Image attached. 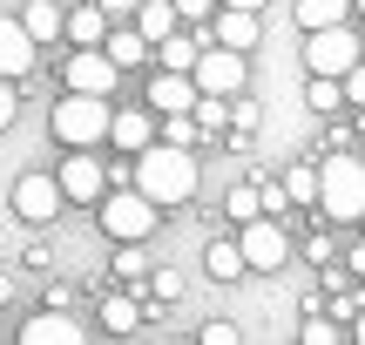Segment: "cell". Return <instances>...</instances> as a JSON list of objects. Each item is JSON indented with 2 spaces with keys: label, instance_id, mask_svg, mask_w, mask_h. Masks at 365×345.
I'll return each mask as SVG.
<instances>
[{
  "label": "cell",
  "instance_id": "obj_4",
  "mask_svg": "<svg viewBox=\"0 0 365 345\" xmlns=\"http://www.w3.org/2000/svg\"><path fill=\"white\" fill-rule=\"evenodd\" d=\"M365 61V41H359V27H312L304 34V75H352V68Z\"/></svg>",
  "mask_w": 365,
  "mask_h": 345
},
{
  "label": "cell",
  "instance_id": "obj_40",
  "mask_svg": "<svg viewBox=\"0 0 365 345\" xmlns=\"http://www.w3.org/2000/svg\"><path fill=\"white\" fill-rule=\"evenodd\" d=\"M217 7H250V14H264V0H217Z\"/></svg>",
  "mask_w": 365,
  "mask_h": 345
},
{
  "label": "cell",
  "instance_id": "obj_41",
  "mask_svg": "<svg viewBox=\"0 0 365 345\" xmlns=\"http://www.w3.org/2000/svg\"><path fill=\"white\" fill-rule=\"evenodd\" d=\"M7 298H14V278H0V305H7Z\"/></svg>",
  "mask_w": 365,
  "mask_h": 345
},
{
  "label": "cell",
  "instance_id": "obj_28",
  "mask_svg": "<svg viewBox=\"0 0 365 345\" xmlns=\"http://www.w3.org/2000/svg\"><path fill=\"white\" fill-rule=\"evenodd\" d=\"M298 339H304V345H339V319H325V311H312Z\"/></svg>",
  "mask_w": 365,
  "mask_h": 345
},
{
  "label": "cell",
  "instance_id": "obj_19",
  "mask_svg": "<svg viewBox=\"0 0 365 345\" xmlns=\"http://www.w3.org/2000/svg\"><path fill=\"white\" fill-rule=\"evenodd\" d=\"M352 0H298V27L312 34V27H339V21H352Z\"/></svg>",
  "mask_w": 365,
  "mask_h": 345
},
{
  "label": "cell",
  "instance_id": "obj_21",
  "mask_svg": "<svg viewBox=\"0 0 365 345\" xmlns=\"http://www.w3.org/2000/svg\"><path fill=\"white\" fill-rule=\"evenodd\" d=\"M304 108H312V115H339L345 108V81L339 75H312L304 81Z\"/></svg>",
  "mask_w": 365,
  "mask_h": 345
},
{
  "label": "cell",
  "instance_id": "obj_34",
  "mask_svg": "<svg viewBox=\"0 0 365 345\" xmlns=\"http://www.w3.org/2000/svg\"><path fill=\"white\" fill-rule=\"evenodd\" d=\"M149 292H156V298H176L182 278H176V271H149Z\"/></svg>",
  "mask_w": 365,
  "mask_h": 345
},
{
  "label": "cell",
  "instance_id": "obj_43",
  "mask_svg": "<svg viewBox=\"0 0 365 345\" xmlns=\"http://www.w3.org/2000/svg\"><path fill=\"white\" fill-rule=\"evenodd\" d=\"M359 135H365V108H359Z\"/></svg>",
  "mask_w": 365,
  "mask_h": 345
},
{
  "label": "cell",
  "instance_id": "obj_37",
  "mask_svg": "<svg viewBox=\"0 0 365 345\" xmlns=\"http://www.w3.org/2000/svg\"><path fill=\"white\" fill-rule=\"evenodd\" d=\"M135 7H143V0H102V14H108V21H135Z\"/></svg>",
  "mask_w": 365,
  "mask_h": 345
},
{
  "label": "cell",
  "instance_id": "obj_38",
  "mask_svg": "<svg viewBox=\"0 0 365 345\" xmlns=\"http://www.w3.org/2000/svg\"><path fill=\"white\" fill-rule=\"evenodd\" d=\"M345 264H352V271H359V278H365V244H352V257H345Z\"/></svg>",
  "mask_w": 365,
  "mask_h": 345
},
{
  "label": "cell",
  "instance_id": "obj_32",
  "mask_svg": "<svg viewBox=\"0 0 365 345\" xmlns=\"http://www.w3.org/2000/svg\"><path fill=\"white\" fill-rule=\"evenodd\" d=\"M14 115H21V95H14V81L0 75V129H14Z\"/></svg>",
  "mask_w": 365,
  "mask_h": 345
},
{
  "label": "cell",
  "instance_id": "obj_31",
  "mask_svg": "<svg viewBox=\"0 0 365 345\" xmlns=\"http://www.w3.org/2000/svg\"><path fill=\"white\" fill-rule=\"evenodd\" d=\"M196 339H203V345H237V325H230V319H210Z\"/></svg>",
  "mask_w": 365,
  "mask_h": 345
},
{
  "label": "cell",
  "instance_id": "obj_33",
  "mask_svg": "<svg viewBox=\"0 0 365 345\" xmlns=\"http://www.w3.org/2000/svg\"><path fill=\"white\" fill-rule=\"evenodd\" d=\"M264 210L284 217V210H291V190H284V183H264Z\"/></svg>",
  "mask_w": 365,
  "mask_h": 345
},
{
  "label": "cell",
  "instance_id": "obj_7",
  "mask_svg": "<svg viewBox=\"0 0 365 345\" xmlns=\"http://www.w3.org/2000/svg\"><path fill=\"white\" fill-rule=\"evenodd\" d=\"M237 244H244V264L250 271H284L291 264V237H284V224H277L271 210L250 217V224H237Z\"/></svg>",
  "mask_w": 365,
  "mask_h": 345
},
{
  "label": "cell",
  "instance_id": "obj_3",
  "mask_svg": "<svg viewBox=\"0 0 365 345\" xmlns=\"http://www.w3.org/2000/svg\"><path fill=\"white\" fill-rule=\"evenodd\" d=\"M54 143H68V149H95V143H108V122H115V108H108V95H81V88H68L61 102H54Z\"/></svg>",
  "mask_w": 365,
  "mask_h": 345
},
{
  "label": "cell",
  "instance_id": "obj_8",
  "mask_svg": "<svg viewBox=\"0 0 365 345\" xmlns=\"http://www.w3.org/2000/svg\"><path fill=\"white\" fill-rule=\"evenodd\" d=\"M61 203H68L61 176H41V170H27L21 183H14V217H21V224H54V217H61Z\"/></svg>",
  "mask_w": 365,
  "mask_h": 345
},
{
  "label": "cell",
  "instance_id": "obj_18",
  "mask_svg": "<svg viewBox=\"0 0 365 345\" xmlns=\"http://www.w3.org/2000/svg\"><path fill=\"white\" fill-rule=\"evenodd\" d=\"M203 271H210V278H217V284H230V278H244V244H237V237H217V244H210V251H203Z\"/></svg>",
  "mask_w": 365,
  "mask_h": 345
},
{
  "label": "cell",
  "instance_id": "obj_11",
  "mask_svg": "<svg viewBox=\"0 0 365 345\" xmlns=\"http://www.w3.org/2000/svg\"><path fill=\"white\" fill-rule=\"evenodd\" d=\"M196 75H182V68H156V75H149V108H156V115H190L196 108Z\"/></svg>",
  "mask_w": 365,
  "mask_h": 345
},
{
  "label": "cell",
  "instance_id": "obj_14",
  "mask_svg": "<svg viewBox=\"0 0 365 345\" xmlns=\"http://www.w3.org/2000/svg\"><path fill=\"white\" fill-rule=\"evenodd\" d=\"M108 143L129 149V156H143V149L156 143V122H149V108H115V122H108Z\"/></svg>",
  "mask_w": 365,
  "mask_h": 345
},
{
  "label": "cell",
  "instance_id": "obj_23",
  "mask_svg": "<svg viewBox=\"0 0 365 345\" xmlns=\"http://www.w3.org/2000/svg\"><path fill=\"white\" fill-rule=\"evenodd\" d=\"M102 325L108 332H135V325H143V305H135L129 292H108L102 298Z\"/></svg>",
  "mask_w": 365,
  "mask_h": 345
},
{
  "label": "cell",
  "instance_id": "obj_42",
  "mask_svg": "<svg viewBox=\"0 0 365 345\" xmlns=\"http://www.w3.org/2000/svg\"><path fill=\"white\" fill-rule=\"evenodd\" d=\"M352 7H359V21H365V0H352Z\"/></svg>",
  "mask_w": 365,
  "mask_h": 345
},
{
  "label": "cell",
  "instance_id": "obj_35",
  "mask_svg": "<svg viewBox=\"0 0 365 345\" xmlns=\"http://www.w3.org/2000/svg\"><path fill=\"white\" fill-rule=\"evenodd\" d=\"M345 102H352V108H365V61L352 68V75H345Z\"/></svg>",
  "mask_w": 365,
  "mask_h": 345
},
{
  "label": "cell",
  "instance_id": "obj_12",
  "mask_svg": "<svg viewBox=\"0 0 365 345\" xmlns=\"http://www.w3.org/2000/svg\"><path fill=\"white\" fill-rule=\"evenodd\" d=\"M210 41H223V48H237V54H250L264 41V21L250 7H217L210 14Z\"/></svg>",
  "mask_w": 365,
  "mask_h": 345
},
{
  "label": "cell",
  "instance_id": "obj_15",
  "mask_svg": "<svg viewBox=\"0 0 365 345\" xmlns=\"http://www.w3.org/2000/svg\"><path fill=\"white\" fill-rule=\"evenodd\" d=\"M21 339H27V345H75V339H81V325H75V319H61V305H48L41 319H27V325H21Z\"/></svg>",
  "mask_w": 365,
  "mask_h": 345
},
{
  "label": "cell",
  "instance_id": "obj_29",
  "mask_svg": "<svg viewBox=\"0 0 365 345\" xmlns=\"http://www.w3.org/2000/svg\"><path fill=\"white\" fill-rule=\"evenodd\" d=\"M230 129H237V135H250V129H257V102H244V95H230Z\"/></svg>",
  "mask_w": 365,
  "mask_h": 345
},
{
  "label": "cell",
  "instance_id": "obj_39",
  "mask_svg": "<svg viewBox=\"0 0 365 345\" xmlns=\"http://www.w3.org/2000/svg\"><path fill=\"white\" fill-rule=\"evenodd\" d=\"M352 339H359V345H365V305H359V311H352Z\"/></svg>",
  "mask_w": 365,
  "mask_h": 345
},
{
  "label": "cell",
  "instance_id": "obj_10",
  "mask_svg": "<svg viewBox=\"0 0 365 345\" xmlns=\"http://www.w3.org/2000/svg\"><path fill=\"white\" fill-rule=\"evenodd\" d=\"M61 190H68V203H102V197H108L102 156H95V149H75V156L61 163Z\"/></svg>",
  "mask_w": 365,
  "mask_h": 345
},
{
  "label": "cell",
  "instance_id": "obj_5",
  "mask_svg": "<svg viewBox=\"0 0 365 345\" xmlns=\"http://www.w3.org/2000/svg\"><path fill=\"white\" fill-rule=\"evenodd\" d=\"M95 210H102V230H108L115 244H143L149 230H156V203H149L135 183H129V190H108Z\"/></svg>",
  "mask_w": 365,
  "mask_h": 345
},
{
  "label": "cell",
  "instance_id": "obj_9",
  "mask_svg": "<svg viewBox=\"0 0 365 345\" xmlns=\"http://www.w3.org/2000/svg\"><path fill=\"white\" fill-rule=\"evenodd\" d=\"M115 54L108 48H75L68 54V68H61V88H81V95H115Z\"/></svg>",
  "mask_w": 365,
  "mask_h": 345
},
{
  "label": "cell",
  "instance_id": "obj_44",
  "mask_svg": "<svg viewBox=\"0 0 365 345\" xmlns=\"http://www.w3.org/2000/svg\"><path fill=\"white\" fill-rule=\"evenodd\" d=\"M359 41H365V27H359Z\"/></svg>",
  "mask_w": 365,
  "mask_h": 345
},
{
  "label": "cell",
  "instance_id": "obj_6",
  "mask_svg": "<svg viewBox=\"0 0 365 345\" xmlns=\"http://www.w3.org/2000/svg\"><path fill=\"white\" fill-rule=\"evenodd\" d=\"M196 88L203 95H244V81H250V54H237V48H223V41H210L203 54H196Z\"/></svg>",
  "mask_w": 365,
  "mask_h": 345
},
{
  "label": "cell",
  "instance_id": "obj_27",
  "mask_svg": "<svg viewBox=\"0 0 365 345\" xmlns=\"http://www.w3.org/2000/svg\"><path fill=\"white\" fill-rule=\"evenodd\" d=\"M284 190H291V203H318V163H298V170H284Z\"/></svg>",
  "mask_w": 365,
  "mask_h": 345
},
{
  "label": "cell",
  "instance_id": "obj_1",
  "mask_svg": "<svg viewBox=\"0 0 365 345\" xmlns=\"http://www.w3.org/2000/svg\"><path fill=\"white\" fill-rule=\"evenodd\" d=\"M196 183H203V176H196V149H176V143H163V135H156V143L135 156V190H143L156 210H176V203H190V197H196Z\"/></svg>",
  "mask_w": 365,
  "mask_h": 345
},
{
  "label": "cell",
  "instance_id": "obj_36",
  "mask_svg": "<svg viewBox=\"0 0 365 345\" xmlns=\"http://www.w3.org/2000/svg\"><path fill=\"white\" fill-rule=\"evenodd\" d=\"M176 14H182V21H210V14H217V0H176Z\"/></svg>",
  "mask_w": 365,
  "mask_h": 345
},
{
  "label": "cell",
  "instance_id": "obj_13",
  "mask_svg": "<svg viewBox=\"0 0 365 345\" xmlns=\"http://www.w3.org/2000/svg\"><path fill=\"white\" fill-rule=\"evenodd\" d=\"M34 48H41V41L27 34V21H7V14H0V75H7V81L34 75Z\"/></svg>",
  "mask_w": 365,
  "mask_h": 345
},
{
  "label": "cell",
  "instance_id": "obj_26",
  "mask_svg": "<svg viewBox=\"0 0 365 345\" xmlns=\"http://www.w3.org/2000/svg\"><path fill=\"white\" fill-rule=\"evenodd\" d=\"M163 143L196 149V143H203V122H196V115H163Z\"/></svg>",
  "mask_w": 365,
  "mask_h": 345
},
{
  "label": "cell",
  "instance_id": "obj_17",
  "mask_svg": "<svg viewBox=\"0 0 365 345\" xmlns=\"http://www.w3.org/2000/svg\"><path fill=\"white\" fill-rule=\"evenodd\" d=\"M108 54H115V68H143L149 54H156V41L143 34V27H108V41H102Z\"/></svg>",
  "mask_w": 365,
  "mask_h": 345
},
{
  "label": "cell",
  "instance_id": "obj_25",
  "mask_svg": "<svg viewBox=\"0 0 365 345\" xmlns=\"http://www.w3.org/2000/svg\"><path fill=\"white\" fill-rule=\"evenodd\" d=\"M196 54H203V41H190V34H163L156 41V61L163 68H182V75L196 68Z\"/></svg>",
  "mask_w": 365,
  "mask_h": 345
},
{
  "label": "cell",
  "instance_id": "obj_16",
  "mask_svg": "<svg viewBox=\"0 0 365 345\" xmlns=\"http://www.w3.org/2000/svg\"><path fill=\"white\" fill-rule=\"evenodd\" d=\"M108 27H115V21L102 14V0H88V7H75V14H68V27H61V34L75 41V48H102V41H108Z\"/></svg>",
  "mask_w": 365,
  "mask_h": 345
},
{
  "label": "cell",
  "instance_id": "obj_2",
  "mask_svg": "<svg viewBox=\"0 0 365 345\" xmlns=\"http://www.w3.org/2000/svg\"><path fill=\"white\" fill-rule=\"evenodd\" d=\"M318 210L331 224H359L365 217V156L359 149H331L318 163Z\"/></svg>",
  "mask_w": 365,
  "mask_h": 345
},
{
  "label": "cell",
  "instance_id": "obj_22",
  "mask_svg": "<svg viewBox=\"0 0 365 345\" xmlns=\"http://www.w3.org/2000/svg\"><path fill=\"white\" fill-rule=\"evenodd\" d=\"M176 0H143V7H135V27H143L149 41H163V34H176Z\"/></svg>",
  "mask_w": 365,
  "mask_h": 345
},
{
  "label": "cell",
  "instance_id": "obj_20",
  "mask_svg": "<svg viewBox=\"0 0 365 345\" xmlns=\"http://www.w3.org/2000/svg\"><path fill=\"white\" fill-rule=\"evenodd\" d=\"M21 21H27V34H34V41H61L68 14L54 7V0H27V7H21Z\"/></svg>",
  "mask_w": 365,
  "mask_h": 345
},
{
  "label": "cell",
  "instance_id": "obj_30",
  "mask_svg": "<svg viewBox=\"0 0 365 345\" xmlns=\"http://www.w3.org/2000/svg\"><path fill=\"white\" fill-rule=\"evenodd\" d=\"M115 271H122V278H129V284H149V271H143V257H135V244H122Z\"/></svg>",
  "mask_w": 365,
  "mask_h": 345
},
{
  "label": "cell",
  "instance_id": "obj_24",
  "mask_svg": "<svg viewBox=\"0 0 365 345\" xmlns=\"http://www.w3.org/2000/svg\"><path fill=\"white\" fill-rule=\"evenodd\" d=\"M223 217H230V224H250V217H264V183H237L230 197H223Z\"/></svg>",
  "mask_w": 365,
  "mask_h": 345
}]
</instances>
